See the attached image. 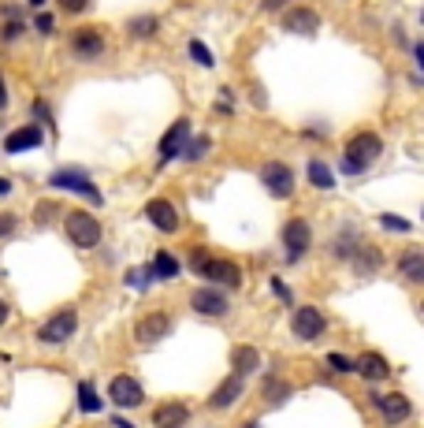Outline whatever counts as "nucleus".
<instances>
[{
    "mask_svg": "<svg viewBox=\"0 0 424 428\" xmlns=\"http://www.w3.org/2000/svg\"><path fill=\"white\" fill-rule=\"evenodd\" d=\"M260 8H265V11H275V8H287V0H265Z\"/></svg>",
    "mask_w": 424,
    "mask_h": 428,
    "instance_id": "a19ab883",
    "label": "nucleus"
},
{
    "mask_svg": "<svg viewBox=\"0 0 424 428\" xmlns=\"http://www.w3.org/2000/svg\"><path fill=\"white\" fill-rule=\"evenodd\" d=\"M127 30L134 38H153L157 30H160V19H157V15H134V19L127 23Z\"/></svg>",
    "mask_w": 424,
    "mask_h": 428,
    "instance_id": "a878e982",
    "label": "nucleus"
},
{
    "mask_svg": "<svg viewBox=\"0 0 424 428\" xmlns=\"http://www.w3.org/2000/svg\"><path fill=\"white\" fill-rule=\"evenodd\" d=\"M41 145H45V127L30 123V127L11 130L4 138V153H26V150H41Z\"/></svg>",
    "mask_w": 424,
    "mask_h": 428,
    "instance_id": "ddd939ff",
    "label": "nucleus"
},
{
    "mask_svg": "<svg viewBox=\"0 0 424 428\" xmlns=\"http://www.w3.org/2000/svg\"><path fill=\"white\" fill-rule=\"evenodd\" d=\"M78 409H83V414H97V409H101V395H97V387L90 380L78 384Z\"/></svg>",
    "mask_w": 424,
    "mask_h": 428,
    "instance_id": "bb28decb",
    "label": "nucleus"
},
{
    "mask_svg": "<svg viewBox=\"0 0 424 428\" xmlns=\"http://www.w3.org/2000/svg\"><path fill=\"white\" fill-rule=\"evenodd\" d=\"M287 395H290V384H283V380H272V376L265 380V399H268V402H283Z\"/></svg>",
    "mask_w": 424,
    "mask_h": 428,
    "instance_id": "7c9ffc66",
    "label": "nucleus"
},
{
    "mask_svg": "<svg viewBox=\"0 0 424 428\" xmlns=\"http://www.w3.org/2000/svg\"><path fill=\"white\" fill-rule=\"evenodd\" d=\"M272 291H275V294H280V298H283V302H290V287L283 283V279H272Z\"/></svg>",
    "mask_w": 424,
    "mask_h": 428,
    "instance_id": "ea45409f",
    "label": "nucleus"
},
{
    "mask_svg": "<svg viewBox=\"0 0 424 428\" xmlns=\"http://www.w3.org/2000/svg\"><path fill=\"white\" fill-rule=\"evenodd\" d=\"M283 30H287V34H309V38H313L320 30V15L313 8H290L283 15Z\"/></svg>",
    "mask_w": 424,
    "mask_h": 428,
    "instance_id": "dca6fc26",
    "label": "nucleus"
},
{
    "mask_svg": "<svg viewBox=\"0 0 424 428\" xmlns=\"http://www.w3.org/2000/svg\"><path fill=\"white\" fill-rule=\"evenodd\" d=\"M108 395H112V402L116 406H142V399H145V391H142V384L134 380V376H112V384H108Z\"/></svg>",
    "mask_w": 424,
    "mask_h": 428,
    "instance_id": "4468645a",
    "label": "nucleus"
},
{
    "mask_svg": "<svg viewBox=\"0 0 424 428\" xmlns=\"http://www.w3.org/2000/svg\"><path fill=\"white\" fill-rule=\"evenodd\" d=\"M53 216H56V205L53 202H45L41 209H34V224H48Z\"/></svg>",
    "mask_w": 424,
    "mask_h": 428,
    "instance_id": "e433bc0d",
    "label": "nucleus"
},
{
    "mask_svg": "<svg viewBox=\"0 0 424 428\" xmlns=\"http://www.w3.org/2000/svg\"><path fill=\"white\" fill-rule=\"evenodd\" d=\"M149 276H153V279H175V276H179V261H175V254L160 250V254L149 261Z\"/></svg>",
    "mask_w": 424,
    "mask_h": 428,
    "instance_id": "393cba45",
    "label": "nucleus"
},
{
    "mask_svg": "<svg viewBox=\"0 0 424 428\" xmlns=\"http://www.w3.org/2000/svg\"><path fill=\"white\" fill-rule=\"evenodd\" d=\"M305 175H309V183H313L317 190H332L335 187V172L324 160H309L305 164Z\"/></svg>",
    "mask_w": 424,
    "mask_h": 428,
    "instance_id": "b1692460",
    "label": "nucleus"
},
{
    "mask_svg": "<svg viewBox=\"0 0 424 428\" xmlns=\"http://www.w3.org/2000/svg\"><path fill=\"white\" fill-rule=\"evenodd\" d=\"M354 369L361 372L365 380H387V376H391V365H387L380 354H361V357L354 361Z\"/></svg>",
    "mask_w": 424,
    "mask_h": 428,
    "instance_id": "412c9836",
    "label": "nucleus"
},
{
    "mask_svg": "<svg viewBox=\"0 0 424 428\" xmlns=\"http://www.w3.org/2000/svg\"><path fill=\"white\" fill-rule=\"evenodd\" d=\"M357 242H361V239H357V231H354V227H346V231H342L335 242H332V254L339 257V261H346L350 254H354V246Z\"/></svg>",
    "mask_w": 424,
    "mask_h": 428,
    "instance_id": "cd10ccee",
    "label": "nucleus"
},
{
    "mask_svg": "<svg viewBox=\"0 0 424 428\" xmlns=\"http://www.w3.org/2000/svg\"><path fill=\"white\" fill-rule=\"evenodd\" d=\"M0 194H11V179H0Z\"/></svg>",
    "mask_w": 424,
    "mask_h": 428,
    "instance_id": "c03bdc74",
    "label": "nucleus"
},
{
    "mask_svg": "<svg viewBox=\"0 0 424 428\" xmlns=\"http://www.w3.org/2000/svg\"><path fill=\"white\" fill-rule=\"evenodd\" d=\"M190 417V409L183 402H164L153 409V428H183Z\"/></svg>",
    "mask_w": 424,
    "mask_h": 428,
    "instance_id": "6ab92c4d",
    "label": "nucleus"
},
{
    "mask_svg": "<svg viewBox=\"0 0 424 428\" xmlns=\"http://www.w3.org/2000/svg\"><path fill=\"white\" fill-rule=\"evenodd\" d=\"M238 395H242V376H227V380L216 387V391H212V399H208V406L212 409H227V406H235L238 402Z\"/></svg>",
    "mask_w": 424,
    "mask_h": 428,
    "instance_id": "aec40b11",
    "label": "nucleus"
},
{
    "mask_svg": "<svg viewBox=\"0 0 424 428\" xmlns=\"http://www.w3.org/2000/svg\"><path fill=\"white\" fill-rule=\"evenodd\" d=\"M290 328H295L298 339H320L324 328H328V320H324V313L305 306V309H295V317H290Z\"/></svg>",
    "mask_w": 424,
    "mask_h": 428,
    "instance_id": "9d476101",
    "label": "nucleus"
},
{
    "mask_svg": "<svg viewBox=\"0 0 424 428\" xmlns=\"http://www.w3.org/2000/svg\"><path fill=\"white\" fill-rule=\"evenodd\" d=\"M398 272L410 279V283H424V250H406L398 257Z\"/></svg>",
    "mask_w": 424,
    "mask_h": 428,
    "instance_id": "4be33fe9",
    "label": "nucleus"
},
{
    "mask_svg": "<svg viewBox=\"0 0 424 428\" xmlns=\"http://www.w3.org/2000/svg\"><path fill=\"white\" fill-rule=\"evenodd\" d=\"M171 332V317L164 309H149V313H142L138 324H134V339L142 343V347H157L160 339H164Z\"/></svg>",
    "mask_w": 424,
    "mask_h": 428,
    "instance_id": "20e7f679",
    "label": "nucleus"
},
{
    "mask_svg": "<svg viewBox=\"0 0 424 428\" xmlns=\"http://www.w3.org/2000/svg\"><path fill=\"white\" fill-rule=\"evenodd\" d=\"M48 187H56V190H71V194H83L86 202H93L97 209L105 205V197H101V190H97L93 183H90V175H86V168H68V172H53L48 175Z\"/></svg>",
    "mask_w": 424,
    "mask_h": 428,
    "instance_id": "7ed1b4c3",
    "label": "nucleus"
},
{
    "mask_svg": "<svg viewBox=\"0 0 424 428\" xmlns=\"http://www.w3.org/2000/svg\"><path fill=\"white\" fill-rule=\"evenodd\" d=\"M283 246H287V261H302L313 246V227L305 216H295L283 224Z\"/></svg>",
    "mask_w": 424,
    "mask_h": 428,
    "instance_id": "39448f33",
    "label": "nucleus"
},
{
    "mask_svg": "<svg viewBox=\"0 0 424 428\" xmlns=\"http://www.w3.org/2000/svg\"><path fill=\"white\" fill-rule=\"evenodd\" d=\"M380 227H387V231H398V235L413 231V224L406 220V216H395V212H383V216H380Z\"/></svg>",
    "mask_w": 424,
    "mask_h": 428,
    "instance_id": "c756f323",
    "label": "nucleus"
},
{
    "mask_svg": "<svg viewBox=\"0 0 424 428\" xmlns=\"http://www.w3.org/2000/svg\"><path fill=\"white\" fill-rule=\"evenodd\" d=\"M127 283L134 287V291H149L153 287V276H149V268H130L127 272Z\"/></svg>",
    "mask_w": 424,
    "mask_h": 428,
    "instance_id": "2f4dec72",
    "label": "nucleus"
},
{
    "mask_svg": "<svg viewBox=\"0 0 424 428\" xmlns=\"http://www.w3.org/2000/svg\"><path fill=\"white\" fill-rule=\"evenodd\" d=\"M376 409H380V417L387 424H402L406 417L413 414V406H410L406 395H376Z\"/></svg>",
    "mask_w": 424,
    "mask_h": 428,
    "instance_id": "a211bd4d",
    "label": "nucleus"
},
{
    "mask_svg": "<svg viewBox=\"0 0 424 428\" xmlns=\"http://www.w3.org/2000/svg\"><path fill=\"white\" fill-rule=\"evenodd\" d=\"M19 34H23V23H19V19H8L4 30H0V38H4V41H15Z\"/></svg>",
    "mask_w": 424,
    "mask_h": 428,
    "instance_id": "c9c22d12",
    "label": "nucleus"
},
{
    "mask_svg": "<svg viewBox=\"0 0 424 428\" xmlns=\"http://www.w3.org/2000/svg\"><path fill=\"white\" fill-rule=\"evenodd\" d=\"M15 227H19V216L15 212H0V239H11Z\"/></svg>",
    "mask_w": 424,
    "mask_h": 428,
    "instance_id": "72a5a7b5",
    "label": "nucleus"
},
{
    "mask_svg": "<svg viewBox=\"0 0 424 428\" xmlns=\"http://www.w3.org/2000/svg\"><path fill=\"white\" fill-rule=\"evenodd\" d=\"M186 138H190V120H175V123L164 130V138H160V168L183 153Z\"/></svg>",
    "mask_w": 424,
    "mask_h": 428,
    "instance_id": "9b49d317",
    "label": "nucleus"
},
{
    "mask_svg": "<svg viewBox=\"0 0 424 428\" xmlns=\"http://www.w3.org/2000/svg\"><path fill=\"white\" fill-rule=\"evenodd\" d=\"M346 261L354 265V272H357V276H372V272H380L383 254H380L372 242H357V246H354V254H350Z\"/></svg>",
    "mask_w": 424,
    "mask_h": 428,
    "instance_id": "f3484780",
    "label": "nucleus"
},
{
    "mask_svg": "<svg viewBox=\"0 0 424 428\" xmlns=\"http://www.w3.org/2000/svg\"><path fill=\"white\" fill-rule=\"evenodd\" d=\"M328 369L332 372H354V361L342 357V354H328Z\"/></svg>",
    "mask_w": 424,
    "mask_h": 428,
    "instance_id": "f704fd0d",
    "label": "nucleus"
},
{
    "mask_svg": "<svg viewBox=\"0 0 424 428\" xmlns=\"http://www.w3.org/2000/svg\"><path fill=\"white\" fill-rule=\"evenodd\" d=\"M78 332V313L75 309H56L41 328H38V339L41 343H68Z\"/></svg>",
    "mask_w": 424,
    "mask_h": 428,
    "instance_id": "423d86ee",
    "label": "nucleus"
},
{
    "mask_svg": "<svg viewBox=\"0 0 424 428\" xmlns=\"http://www.w3.org/2000/svg\"><path fill=\"white\" fill-rule=\"evenodd\" d=\"M30 4H34V8H41V4H45V0H30Z\"/></svg>",
    "mask_w": 424,
    "mask_h": 428,
    "instance_id": "de8ad7c7",
    "label": "nucleus"
},
{
    "mask_svg": "<svg viewBox=\"0 0 424 428\" xmlns=\"http://www.w3.org/2000/svg\"><path fill=\"white\" fill-rule=\"evenodd\" d=\"M242 428H260V424H257V421H250V424H242Z\"/></svg>",
    "mask_w": 424,
    "mask_h": 428,
    "instance_id": "49530a36",
    "label": "nucleus"
},
{
    "mask_svg": "<svg viewBox=\"0 0 424 428\" xmlns=\"http://www.w3.org/2000/svg\"><path fill=\"white\" fill-rule=\"evenodd\" d=\"M71 53H75V60H97L105 53V34L97 26L75 30V34H71Z\"/></svg>",
    "mask_w": 424,
    "mask_h": 428,
    "instance_id": "1a4fd4ad",
    "label": "nucleus"
},
{
    "mask_svg": "<svg viewBox=\"0 0 424 428\" xmlns=\"http://www.w3.org/2000/svg\"><path fill=\"white\" fill-rule=\"evenodd\" d=\"M190 56L198 60L201 68H212V63H216V60H212V53H208V48H205V41H198V38L190 41Z\"/></svg>",
    "mask_w": 424,
    "mask_h": 428,
    "instance_id": "473e14b6",
    "label": "nucleus"
},
{
    "mask_svg": "<svg viewBox=\"0 0 424 428\" xmlns=\"http://www.w3.org/2000/svg\"><path fill=\"white\" fill-rule=\"evenodd\" d=\"M63 231H68V239L78 246V250H90V246L101 242V224H97V216H90V212H83V209H71L68 216H63Z\"/></svg>",
    "mask_w": 424,
    "mask_h": 428,
    "instance_id": "f03ea898",
    "label": "nucleus"
},
{
    "mask_svg": "<svg viewBox=\"0 0 424 428\" xmlns=\"http://www.w3.org/2000/svg\"><path fill=\"white\" fill-rule=\"evenodd\" d=\"M198 276H205L208 287H227V291H235V287L242 283L238 265H231V261H220V257H208L205 265L198 268Z\"/></svg>",
    "mask_w": 424,
    "mask_h": 428,
    "instance_id": "0eeeda50",
    "label": "nucleus"
},
{
    "mask_svg": "<svg viewBox=\"0 0 424 428\" xmlns=\"http://www.w3.org/2000/svg\"><path fill=\"white\" fill-rule=\"evenodd\" d=\"M112 424H116V428H134V424H130L127 417H116V421H112Z\"/></svg>",
    "mask_w": 424,
    "mask_h": 428,
    "instance_id": "a18cd8bd",
    "label": "nucleus"
},
{
    "mask_svg": "<svg viewBox=\"0 0 424 428\" xmlns=\"http://www.w3.org/2000/svg\"><path fill=\"white\" fill-rule=\"evenodd\" d=\"M145 216H149V224L157 227V231H164V235L179 231V212H175V205L168 202V197H153V202L145 205Z\"/></svg>",
    "mask_w": 424,
    "mask_h": 428,
    "instance_id": "f8f14e48",
    "label": "nucleus"
},
{
    "mask_svg": "<svg viewBox=\"0 0 424 428\" xmlns=\"http://www.w3.org/2000/svg\"><path fill=\"white\" fill-rule=\"evenodd\" d=\"M208 138L205 135H198V138H186V145H183V153H179V157H183V160H201L205 153H208Z\"/></svg>",
    "mask_w": 424,
    "mask_h": 428,
    "instance_id": "c85d7f7f",
    "label": "nucleus"
},
{
    "mask_svg": "<svg viewBox=\"0 0 424 428\" xmlns=\"http://www.w3.org/2000/svg\"><path fill=\"white\" fill-rule=\"evenodd\" d=\"M260 179H265V187H268L272 197H290V194H295V172H290L283 160L265 164V168H260Z\"/></svg>",
    "mask_w": 424,
    "mask_h": 428,
    "instance_id": "6e6552de",
    "label": "nucleus"
},
{
    "mask_svg": "<svg viewBox=\"0 0 424 428\" xmlns=\"http://www.w3.org/2000/svg\"><path fill=\"white\" fill-rule=\"evenodd\" d=\"M190 306H194V313H201V317H223L227 313V294L216 291V287H198Z\"/></svg>",
    "mask_w": 424,
    "mask_h": 428,
    "instance_id": "2eb2a0df",
    "label": "nucleus"
},
{
    "mask_svg": "<svg viewBox=\"0 0 424 428\" xmlns=\"http://www.w3.org/2000/svg\"><path fill=\"white\" fill-rule=\"evenodd\" d=\"M0 108H8V86H4V75H0Z\"/></svg>",
    "mask_w": 424,
    "mask_h": 428,
    "instance_id": "79ce46f5",
    "label": "nucleus"
},
{
    "mask_svg": "<svg viewBox=\"0 0 424 428\" xmlns=\"http://www.w3.org/2000/svg\"><path fill=\"white\" fill-rule=\"evenodd\" d=\"M8 317H11V306H8V302H4V298H0V324H4V320H8Z\"/></svg>",
    "mask_w": 424,
    "mask_h": 428,
    "instance_id": "37998d69",
    "label": "nucleus"
},
{
    "mask_svg": "<svg viewBox=\"0 0 424 428\" xmlns=\"http://www.w3.org/2000/svg\"><path fill=\"white\" fill-rule=\"evenodd\" d=\"M38 30H41V34H53V15H48V11L38 15Z\"/></svg>",
    "mask_w": 424,
    "mask_h": 428,
    "instance_id": "58836bf2",
    "label": "nucleus"
},
{
    "mask_svg": "<svg viewBox=\"0 0 424 428\" xmlns=\"http://www.w3.org/2000/svg\"><path fill=\"white\" fill-rule=\"evenodd\" d=\"M231 365H235V376H250V372L260 365V354H257L253 347H246V343H242V347L231 350Z\"/></svg>",
    "mask_w": 424,
    "mask_h": 428,
    "instance_id": "5701e85b",
    "label": "nucleus"
},
{
    "mask_svg": "<svg viewBox=\"0 0 424 428\" xmlns=\"http://www.w3.org/2000/svg\"><path fill=\"white\" fill-rule=\"evenodd\" d=\"M380 153H383V142H380L376 130H357V135H350V142H346V153H342V160H339V172L342 175H361Z\"/></svg>",
    "mask_w": 424,
    "mask_h": 428,
    "instance_id": "f257e3e1",
    "label": "nucleus"
},
{
    "mask_svg": "<svg viewBox=\"0 0 424 428\" xmlns=\"http://www.w3.org/2000/svg\"><path fill=\"white\" fill-rule=\"evenodd\" d=\"M60 8H63V11H71V15H78V11H86V8H90V0H60Z\"/></svg>",
    "mask_w": 424,
    "mask_h": 428,
    "instance_id": "4c0bfd02",
    "label": "nucleus"
}]
</instances>
